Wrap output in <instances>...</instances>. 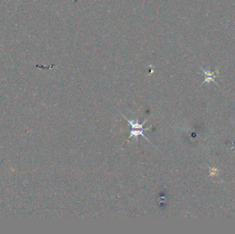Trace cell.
I'll list each match as a JSON object with an SVG mask.
<instances>
[{
	"instance_id": "6da1fadb",
	"label": "cell",
	"mask_w": 235,
	"mask_h": 234,
	"mask_svg": "<svg viewBox=\"0 0 235 234\" xmlns=\"http://www.w3.org/2000/svg\"><path fill=\"white\" fill-rule=\"evenodd\" d=\"M200 69H201V71L204 72V75H205V77H206L205 80H204L203 83H202V84H201V85H203V84L206 83H210V82H214V83H215L216 85H217V83H216V82L215 81V78H216V77H217V74L219 73L217 69L216 70L215 72H211L210 67H209L208 70H205V69H203L201 67H200Z\"/></svg>"
},
{
	"instance_id": "7a4b0ae2",
	"label": "cell",
	"mask_w": 235,
	"mask_h": 234,
	"mask_svg": "<svg viewBox=\"0 0 235 234\" xmlns=\"http://www.w3.org/2000/svg\"><path fill=\"white\" fill-rule=\"evenodd\" d=\"M149 128H144V129H131L130 132V135H129V138H131V137H134L135 138V139L138 140V137L139 136V135H141V136L144 137L147 141L151 142L147 137H145V135H144V134H143V132H144V130H149Z\"/></svg>"
},
{
	"instance_id": "3957f363",
	"label": "cell",
	"mask_w": 235,
	"mask_h": 234,
	"mask_svg": "<svg viewBox=\"0 0 235 234\" xmlns=\"http://www.w3.org/2000/svg\"><path fill=\"white\" fill-rule=\"evenodd\" d=\"M217 168H212V171H210L211 175H215L217 174Z\"/></svg>"
}]
</instances>
